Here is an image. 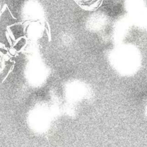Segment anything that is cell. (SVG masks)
<instances>
[{
    "instance_id": "1",
    "label": "cell",
    "mask_w": 147,
    "mask_h": 147,
    "mask_svg": "<svg viewBox=\"0 0 147 147\" xmlns=\"http://www.w3.org/2000/svg\"><path fill=\"white\" fill-rule=\"evenodd\" d=\"M0 16H1V6H0Z\"/></svg>"
}]
</instances>
